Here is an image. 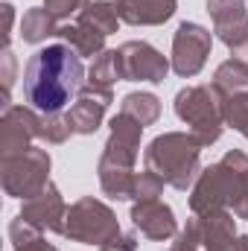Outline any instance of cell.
I'll return each mask as SVG.
<instances>
[{"instance_id":"6da1fadb","label":"cell","mask_w":248,"mask_h":251,"mask_svg":"<svg viewBox=\"0 0 248 251\" xmlns=\"http://www.w3.org/2000/svg\"><path fill=\"white\" fill-rule=\"evenodd\" d=\"M82 56L67 44H50L29 56L24 70V97L41 114H62L85 85Z\"/></svg>"},{"instance_id":"7a4b0ae2","label":"cell","mask_w":248,"mask_h":251,"mask_svg":"<svg viewBox=\"0 0 248 251\" xmlns=\"http://www.w3.org/2000/svg\"><path fill=\"white\" fill-rule=\"evenodd\" d=\"M201 149L204 146L190 131H164L146 146L143 161L146 170L158 173L170 187L193 190L201 176Z\"/></svg>"},{"instance_id":"3957f363","label":"cell","mask_w":248,"mask_h":251,"mask_svg":"<svg viewBox=\"0 0 248 251\" xmlns=\"http://www.w3.org/2000/svg\"><path fill=\"white\" fill-rule=\"evenodd\" d=\"M248 176V155L240 149H231L222 161L210 164L207 170H201V176L196 178V184L190 190V210L193 216H207L213 210H231L243 181Z\"/></svg>"},{"instance_id":"277c9868","label":"cell","mask_w":248,"mask_h":251,"mask_svg":"<svg viewBox=\"0 0 248 251\" xmlns=\"http://www.w3.org/2000/svg\"><path fill=\"white\" fill-rule=\"evenodd\" d=\"M175 114L190 126V134L207 149L222 137L225 117H222V100L213 91V85H190L175 94Z\"/></svg>"},{"instance_id":"5b68a950","label":"cell","mask_w":248,"mask_h":251,"mask_svg":"<svg viewBox=\"0 0 248 251\" xmlns=\"http://www.w3.org/2000/svg\"><path fill=\"white\" fill-rule=\"evenodd\" d=\"M0 181L6 196L32 199L50 184V155L47 149H24L18 155H0Z\"/></svg>"},{"instance_id":"8992f818","label":"cell","mask_w":248,"mask_h":251,"mask_svg":"<svg viewBox=\"0 0 248 251\" xmlns=\"http://www.w3.org/2000/svg\"><path fill=\"white\" fill-rule=\"evenodd\" d=\"M117 234H120V222H117L114 210L105 201H99L94 196H85V199H79L76 204L67 207L64 234H62L67 240L99 249V246H105Z\"/></svg>"},{"instance_id":"52a82bcc","label":"cell","mask_w":248,"mask_h":251,"mask_svg":"<svg viewBox=\"0 0 248 251\" xmlns=\"http://www.w3.org/2000/svg\"><path fill=\"white\" fill-rule=\"evenodd\" d=\"M117 67H120V79L123 82H164L170 73V59L164 53H158L152 44L146 41H125L123 47H117Z\"/></svg>"},{"instance_id":"ba28073f","label":"cell","mask_w":248,"mask_h":251,"mask_svg":"<svg viewBox=\"0 0 248 251\" xmlns=\"http://www.w3.org/2000/svg\"><path fill=\"white\" fill-rule=\"evenodd\" d=\"M210 47H213V35L210 29H204L201 24H193V21H184L178 29H175V38H173V56H170V64L178 76H196L207 56H210Z\"/></svg>"},{"instance_id":"9c48e42d","label":"cell","mask_w":248,"mask_h":251,"mask_svg":"<svg viewBox=\"0 0 248 251\" xmlns=\"http://www.w3.org/2000/svg\"><path fill=\"white\" fill-rule=\"evenodd\" d=\"M38 126L41 111L24 108V105H9L0 120V155H18L38 140Z\"/></svg>"},{"instance_id":"30bf717a","label":"cell","mask_w":248,"mask_h":251,"mask_svg":"<svg viewBox=\"0 0 248 251\" xmlns=\"http://www.w3.org/2000/svg\"><path fill=\"white\" fill-rule=\"evenodd\" d=\"M114 102V91L111 88H94V85H82L79 88V97L76 102L70 105V111L64 114L67 123L73 128V134H94L99 126H102V117H105V108Z\"/></svg>"},{"instance_id":"8fae6325","label":"cell","mask_w":248,"mask_h":251,"mask_svg":"<svg viewBox=\"0 0 248 251\" xmlns=\"http://www.w3.org/2000/svg\"><path fill=\"white\" fill-rule=\"evenodd\" d=\"M21 216L35 225L41 234L44 231H53V234H64V219H67V204H64L59 187L50 181L47 187L41 190L38 196L26 199L24 207H21Z\"/></svg>"},{"instance_id":"7c38bea8","label":"cell","mask_w":248,"mask_h":251,"mask_svg":"<svg viewBox=\"0 0 248 251\" xmlns=\"http://www.w3.org/2000/svg\"><path fill=\"white\" fill-rule=\"evenodd\" d=\"M207 15L213 18L216 38L234 50L248 38V6L246 0H207Z\"/></svg>"},{"instance_id":"4fadbf2b","label":"cell","mask_w":248,"mask_h":251,"mask_svg":"<svg viewBox=\"0 0 248 251\" xmlns=\"http://www.w3.org/2000/svg\"><path fill=\"white\" fill-rule=\"evenodd\" d=\"M140 134H143V126L137 123V120H131L128 114L120 111L117 117H111V134L105 140L102 161L134 167V161L140 155Z\"/></svg>"},{"instance_id":"5bb4252c","label":"cell","mask_w":248,"mask_h":251,"mask_svg":"<svg viewBox=\"0 0 248 251\" xmlns=\"http://www.w3.org/2000/svg\"><path fill=\"white\" fill-rule=\"evenodd\" d=\"M131 222H134V228H137L146 240H155V243L170 240V237L178 234V219H175L173 207L164 204V201H158V199L137 201V204L131 207Z\"/></svg>"},{"instance_id":"9a60e30c","label":"cell","mask_w":248,"mask_h":251,"mask_svg":"<svg viewBox=\"0 0 248 251\" xmlns=\"http://www.w3.org/2000/svg\"><path fill=\"white\" fill-rule=\"evenodd\" d=\"M178 9V0H117V15L131 26H161Z\"/></svg>"},{"instance_id":"2e32d148","label":"cell","mask_w":248,"mask_h":251,"mask_svg":"<svg viewBox=\"0 0 248 251\" xmlns=\"http://www.w3.org/2000/svg\"><path fill=\"white\" fill-rule=\"evenodd\" d=\"M198 219V231H201V246L204 249H219V246H228L234 243L240 234H237V219H234V210H213L207 216H196Z\"/></svg>"},{"instance_id":"e0dca14e","label":"cell","mask_w":248,"mask_h":251,"mask_svg":"<svg viewBox=\"0 0 248 251\" xmlns=\"http://www.w3.org/2000/svg\"><path fill=\"white\" fill-rule=\"evenodd\" d=\"M56 38H62L67 47H73L82 59H97L99 53H105V35L85 26V24H59Z\"/></svg>"},{"instance_id":"ac0fdd59","label":"cell","mask_w":248,"mask_h":251,"mask_svg":"<svg viewBox=\"0 0 248 251\" xmlns=\"http://www.w3.org/2000/svg\"><path fill=\"white\" fill-rule=\"evenodd\" d=\"M99 187L108 199H117V201H125L131 199V190H134V167H123V164H111V161H102L99 158Z\"/></svg>"},{"instance_id":"d6986e66","label":"cell","mask_w":248,"mask_h":251,"mask_svg":"<svg viewBox=\"0 0 248 251\" xmlns=\"http://www.w3.org/2000/svg\"><path fill=\"white\" fill-rule=\"evenodd\" d=\"M213 91L219 94V100H228V97H240L248 94V67L237 59H228L216 67L213 73Z\"/></svg>"},{"instance_id":"ffe728a7","label":"cell","mask_w":248,"mask_h":251,"mask_svg":"<svg viewBox=\"0 0 248 251\" xmlns=\"http://www.w3.org/2000/svg\"><path fill=\"white\" fill-rule=\"evenodd\" d=\"M56 32H59V21L44 6H35V9L24 12V18H21V38L26 44H41V41L53 38Z\"/></svg>"},{"instance_id":"44dd1931","label":"cell","mask_w":248,"mask_h":251,"mask_svg":"<svg viewBox=\"0 0 248 251\" xmlns=\"http://www.w3.org/2000/svg\"><path fill=\"white\" fill-rule=\"evenodd\" d=\"M120 111L128 114L131 120H137V123L146 128V126H152L158 117H161V100H158L155 94H143V91H137V94H125Z\"/></svg>"},{"instance_id":"7402d4cb","label":"cell","mask_w":248,"mask_h":251,"mask_svg":"<svg viewBox=\"0 0 248 251\" xmlns=\"http://www.w3.org/2000/svg\"><path fill=\"white\" fill-rule=\"evenodd\" d=\"M76 21L85 24V26H91V29H97V32H102L105 38H108L111 32H117V26H120L117 6H111V3H105V0H94Z\"/></svg>"},{"instance_id":"603a6c76","label":"cell","mask_w":248,"mask_h":251,"mask_svg":"<svg viewBox=\"0 0 248 251\" xmlns=\"http://www.w3.org/2000/svg\"><path fill=\"white\" fill-rule=\"evenodd\" d=\"M88 85H94V88H111L114 82H120V67H117V50H105V53H99L94 64H91V70H88V79H85Z\"/></svg>"},{"instance_id":"cb8c5ba5","label":"cell","mask_w":248,"mask_h":251,"mask_svg":"<svg viewBox=\"0 0 248 251\" xmlns=\"http://www.w3.org/2000/svg\"><path fill=\"white\" fill-rule=\"evenodd\" d=\"M222 117H225V126L237 128L243 137H248V94L222 100Z\"/></svg>"},{"instance_id":"d4e9b609","label":"cell","mask_w":248,"mask_h":251,"mask_svg":"<svg viewBox=\"0 0 248 251\" xmlns=\"http://www.w3.org/2000/svg\"><path fill=\"white\" fill-rule=\"evenodd\" d=\"M73 134V128L67 123V117L62 114H41V126H38V140L50 143V146H59L67 137Z\"/></svg>"},{"instance_id":"484cf974","label":"cell","mask_w":248,"mask_h":251,"mask_svg":"<svg viewBox=\"0 0 248 251\" xmlns=\"http://www.w3.org/2000/svg\"><path fill=\"white\" fill-rule=\"evenodd\" d=\"M164 178L158 176V173H152V170H143V173H137L134 176V190H131V199L134 201H149V199H158L161 193H164Z\"/></svg>"},{"instance_id":"4316f807","label":"cell","mask_w":248,"mask_h":251,"mask_svg":"<svg viewBox=\"0 0 248 251\" xmlns=\"http://www.w3.org/2000/svg\"><path fill=\"white\" fill-rule=\"evenodd\" d=\"M201 246V231H198V219H187V225L175 234V243L170 251H198Z\"/></svg>"},{"instance_id":"83f0119b","label":"cell","mask_w":248,"mask_h":251,"mask_svg":"<svg viewBox=\"0 0 248 251\" xmlns=\"http://www.w3.org/2000/svg\"><path fill=\"white\" fill-rule=\"evenodd\" d=\"M91 6V0H44V9L56 18V21H67L70 15H82Z\"/></svg>"},{"instance_id":"f1b7e54d","label":"cell","mask_w":248,"mask_h":251,"mask_svg":"<svg viewBox=\"0 0 248 251\" xmlns=\"http://www.w3.org/2000/svg\"><path fill=\"white\" fill-rule=\"evenodd\" d=\"M41 237V231L35 228V225H29L21 213L9 222V240H12V246L18 249V246H26V243H32V240H38Z\"/></svg>"},{"instance_id":"f546056e","label":"cell","mask_w":248,"mask_h":251,"mask_svg":"<svg viewBox=\"0 0 248 251\" xmlns=\"http://www.w3.org/2000/svg\"><path fill=\"white\" fill-rule=\"evenodd\" d=\"M0 62H3V108H9V94H12V85H15V56H12V50L9 47H3V56H0Z\"/></svg>"},{"instance_id":"4dcf8cb0","label":"cell","mask_w":248,"mask_h":251,"mask_svg":"<svg viewBox=\"0 0 248 251\" xmlns=\"http://www.w3.org/2000/svg\"><path fill=\"white\" fill-rule=\"evenodd\" d=\"M99 251H137V237L120 231L117 237H111L105 246H99Z\"/></svg>"},{"instance_id":"1f68e13d","label":"cell","mask_w":248,"mask_h":251,"mask_svg":"<svg viewBox=\"0 0 248 251\" xmlns=\"http://www.w3.org/2000/svg\"><path fill=\"white\" fill-rule=\"evenodd\" d=\"M234 216L237 219H248V176L246 181H243V190H240V196H237V201H234Z\"/></svg>"},{"instance_id":"d6a6232c","label":"cell","mask_w":248,"mask_h":251,"mask_svg":"<svg viewBox=\"0 0 248 251\" xmlns=\"http://www.w3.org/2000/svg\"><path fill=\"white\" fill-rule=\"evenodd\" d=\"M3 47H9V38H12V21H15V6L12 3H3Z\"/></svg>"},{"instance_id":"836d02e7","label":"cell","mask_w":248,"mask_h":251,"mask_svg":"<svg viewBox=\"0 0 248 251\" xmlns=\"http://www.w3.org/2000/svg\"><path fill=\"white\" fill-rule=\"evenodd\" d=\"M15 251H59V249H56V246H50L47 240H41V237H38V240H32V243H26V246H18Z\"/></svg>"},{"instance_id":"e575fe53","label":"cell","mask_w":248,"mask_h":251,"mask_svg":"<svg viewBox=\"0 0 248 251\" xmlns=\"http://www.w3.org/2000/svg\"><path fill=\"white\" fill-rule=\"evenodd\" d=\"M231 59H237V62H243L248 67V38L243 41V44H237V47L231 50Z\"/></svg>"}]
</instances>
